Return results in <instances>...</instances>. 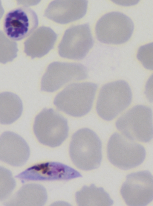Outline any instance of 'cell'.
I'll list each match as a JSON object with an SVG mask.
<instances>
[{
  "label": "cell",
  "mask_w": 153,
  "mask_h": 206,
  "mask_svg": "<svg viewBox=\"0 0 153 206\" xmlns=\"http://www.w3.org/2000/svg\"><path fill=\"white\" fill-rule=\"evenodd\" d=\"M93 44L88 24L73 26L65 31L58 46L59 54L63 58L81 59L86 55Z\"/></svg>",
  "instance_id": "10"
},
{
  "label": "cell",
  "mask_w": 153,
  "mask_h": 206,
  "mask_svg": "<svg viewBox=\"0 0 153 206\" xmlns=\"http://www.w3.org/2000/svg\"><path fill=\"white\" fill-rule=\"evenodd\" d=\"M57 37V34L51 28L40 27L24 42V51L32 59L41 57L53 48Z\"/></svg>",
  "instance_id": "15"
},
{
  "label": "cell",
  "mask_w": 153,
  "mask_h": 206,
  "mask_svg": "<svg viewBox=\"0 0 153 206\" xmlns=\"http://www.w3.org/2000/svg\"><path fill=\"white\" fill-rule=\"evenodd\" d=\"M86 0H55L45 10V16L57 23L65 24L83 17L87 9Z\"/></svg>",
  "instance_id": "14"
},
{
  "label": "cell",
  "mask_w": 153,
  "mask_h": 206,
  "mask_svg": "<svg viewBox=\"0 0 153 206\" xmlns=\"http://www.w3.org/2000/svg\"><path fill=\"white\" fill-rule=\"evenodd\" d=\"M131 19L123 13L113 12L102 16L95 27L97 37L100 42L108 44H120L127 41L134 30Z\"/></svg>",
  "instance_id": "7"
},
{
  "label": "cell",
  "mask_w": 153,
  "mask_h": 206,
  "mask_svg": "<svg viewBox=\"0 0 153 206\" xmlns=\"http://www.w3.org/2000/svg\"><path fill=\"white\" fill-rule=\"evenodd\" d=\"M132 99L131 89L125 81L108 83L100 90L96 105L97 113L104 120H111L129 106Z\"/></svg>",
  "instance_id": "3"
},
{
  "label": "cell",
  "mask_w": 153,
  "mask_h": 206,
  "mask_svg": "<svg viewBox=\"0 0 153 206\" xmlns=\"http://www.w3.org/2000/svg\"><path fill=\"white\" fill-rule=\"evenodd\" d=\"M76 202L79 206H111L113 203L108 194L102 187L93 184L84 186L75 194Z\"/></svg>",
  "instance_id": "18"
},
{
  "label": "cell",
  "mask_w": 153,
  "mask_h": 206,
  "mask_svg": "<svg viewBox=\"0 0 153 206\" xmlns=\"http://www.w3.org/2000/svg\"><path fill=\"white\" fill-rule=\"evenodd\" d=\"M107 152L110 162L123 170L140 165L144 161L146 155L142 145L117 132L114 133L110 137Z\"/></svg>",
  "instance_id": "5"
},
{
  "label": "cell",
  "mask_w": 153,
  "mask_h": 206,
  "mask_svg": "<svg viewBox=\"0 0 153 206\" xmlns=\"http://www.w3.org/2000/svg\"><path fill=\"white\" fill-rule=\"evenodd\" d=\"M47 199L45 188L37 184L31 183L22 186L10 199L7 205L42 206Z\"/></svg>",
  "instance_id": "16"
},
{
  "label": "cell",
  "mask_w": 153,
  "mask_h": 206,
  "mask_svg": "<svg viewBox=\"0 0 153 206\" xmlns=\"http://www.w3.org/2000/svg\"><path fill=\"white\" fill-rule=\"evenodd\" d=\"M145 94L149 101L153 102V74L147 81L145 87Z\"/></svg>",
  "instance_id": "22"
},
{
  "label": "cell",
  "mask_w": 153,
  "mask_h": 206,
  "mask_svg": "<svg viewBox=\"0 0 153 206\" xmlns=\"http://www.w3.org/2000/svg\"><path fill=\"white\" fill-rule=\"evenodd\" d=\"M82 176L79 172L68 165L58 162H49L33 166L15 177L24 182L67 181Z\"/></svg>",
  "instance_id": "12"
},
{
  "label": "cell",
  "mask_w": 153,
  "mask_h": 206,
  "mask_svg": "<svg viewBox=\"0 0 153 206\" xmlns=\"http://www.w3.org/2000/svg\"><path fill=\"white\" fill-rule=\"evenodd\" d=\"M38 25V18L35 12L28 7H21L10 11L6 15L4 30L11 39L18 41L31 34Z\"/></svg>",
  "instance_id": "11"
},
{
  "label": "cell",
  "mask_w": 153,
  "mask_h": 206,
  "mask_svg": "<svg viewBox=\"0 0 153 206\" xmlns=\"http://www.w3.org/2000/svg\"><path fill=\"white\" fill-rule=\"evenodd\" d=\"M137 57L146 68L153 70V42L140 46Z\"/></svg>",
  "instance_id": "21"
},
{
  "label": "cell",
  "mask_w": 153,
  "mask_h": 206,
  "mask_svg": "<svg viewBox=\"0 0 153 206\" xmlns=\"http://www.w3.org/2000/svg\"><path fill=\"white\" fill-rule=\"evenodd\" d=\"M120 193L128 206L148 205L153 200V176L147 170L128 175L121 187Z\"/></svg>",
  "instance_id": "8"
},
{
  "label": "cell",
  "mask_w": 153,
  "mask_h": 206,
  "mask_svg": "<svg viewBox=\"0 0 153 206\" xmlns=\"http://www.w3.org/2000/svg\"><path fill=\"white\" fill-rule=\"evenodd\" d=\"M69 152L72 162L79 169L85 171L96 169L102 158L101 141L91 129H79L72 136Z\"/></svg>",
  "instance_id": "1"
},
{
  "label": "cell",
  "mask_w": 153,
  "mask_h": 206,
  "mask_svg": "<svg viewBox=\"0 0 153 206\" xmlns=\"http://www.w3.org/2000/svg\"><path fill=\"white\" fill-rule=\"evenodd\" d=\"M23 111L21 100L16 94L4 92L0 94V122L9 124L16 120Z\"/></svg>",
  "instance_id": "17"
},
{
  "label": "cell",
  "mask_w": 153,
  "mask_h": 206,
  "mask_svg": "<svg viewBox=\"0 0 153 206\" xmlns=\"http://www.w3.org/2000/svg\"><path fill=\"white\" fill-rule=\"evenodd\" d=\"M97 87L91 82L71 84L56 95L54 104L59 110L70 116H83L92 108Z\"/></svg>",
  "instance_id": "2"
},
{
  "label": "cell",
  "mask_w": 153,
  "mask_h": 206,
  "mask_svg": "<svg viewBox=\"0 0 153 206\" xmlns=\"http://www.w3.org/2000/svg\"><path fill=\"white\" fill-rule=\"evenodd\" d=\"M115 125L123 135L134 141L146 143L153 138L152 112L148 106H134L118 119Z\"/></svg>",
  "instance_id": "4"
},
{
  "label": "cell",
  "mask_w": 153,
  "mask_h": 206,
  "mask_svg": "<svg viewBox=\"0 0 153 206\" xmlns=\"http://www.w3.org/2000/svg\"><path fill=\"white\" fill-rule=\"evenodd\" d=\"M33 131L41 143L54 147L67 138L69 127L67 119L62 115L53 109L45 108L36 117Z\"/></svg>",
  "instance_id": "6"
},
{
  "label": "cell",
  "mask_w": 153,
  "mask_h": 206,
  "mask_svg": "<svg viewBox=\"0 0 153 206\" xmlns=\"http://www.w3.org/2000/svg\"><path fill=\"white\" fill-rule=\"evenodd\" d=\"M1 180L2 186H1V200H3L10 194L15 186V182L11 173L9 170L3 167H0Z\"/></svg>",
  "instance_id": "20"
},
{
  "label": "cell",
  "mask_w": 153,
  "mask_h": 206,
  "mask_svg": "<svg viewBox=\"0 0 153 206\" xmlns=\"http://www.w3.org/2000/svg\"><path fill=\"white\" fill-rule=\"evenodd\" d=\"M30 155L29 147L20 136L13 132L6 131L0 138V159L13 166L25 164Z\"/></svg>",
  "instance_id": "13"
},
{
  "label": "cell",
  "mask_w": 153,
  "mask_h": 206,
  "mask_svg": "<svg viewBox=\"0 0 153 206\" xmlns=\"http://www.w3.org/2000/svg\"><path fill=\"white\" fill-rule=\"evenodd\" d=\"M18 51L16 43L7 38L0 32V57L1 63L12 61L17 56Z\"/></svg>",
  "instance_id": "19"
},
{
  "label": "cell",
  "mask_w": 153,
  "mask_h": 206,
  "mask_svg": "<svg viewBox=\"0 0 153 206\" xmlns=\"http://www.w3.org/2000/svg\"><path fill=\"white\" fill-rule=\"evenodd\" d=\"M87 75L86 68L81 64L55 62L48 65L42 78L41 90L53 92L71 81L85 79Z\"/></svg>",
  "instance_id": "9"
}]
</instances>
